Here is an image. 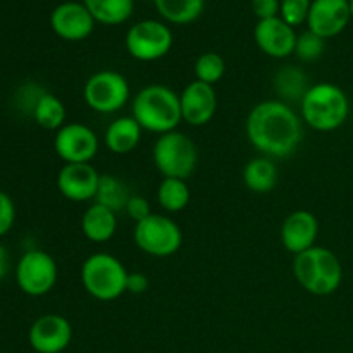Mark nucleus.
<instances>
[{"instance_id": "obj_1", "label": "nucleus", "mask_w": 353, "mask_h": 353, "mask_svg": "<svg viewBox=\"0 0 353 353\" xmlns=\"http://www.w3.org/2000/svg\"><path fill=\"white\" fill-rule=\"evenodd\" d=\"M245 131L250 145L261 155L285 159L302 143L303 121L283 100H264L248 112Z\"/></svg>"}, {"instance_id": "obj_2", "label": "nucleus", "mask_w": 353, "mask_h": 353, "mask_svg": "<svg viewBox=\"0 0 353 353\" xmlns=\"http://www.w3.org/2000/svg\"><path fill=\"white\" fill-rule=\"evenodd\" d=\"M131 116L143 131L165 134L176 131L183 123L179 93L165 85H148L141 88L133 99Z\"/></svg>"}, {"instance_id": "obj_3", "label": "nucleus", "mask_w": 353, "mask_h": 353, "mask_svg": "<svg viewBox=\"0 0 353 353\" xmlns=\"http://www.w3.org/2000/svg\"><path fill=\"white\" fill-rule=\"evenodd\" d=\"M350 114L348 95L333 83H316L309 86L300 100V117L303 124L319 133H331L343 126Z\"/></svg>"}, {"instance_id": "obj_4", "label": "nucleus", "mask_w": 353, "mask_h": 353, "mask_svg": "<svg viewBox=\"0 0 353 353\" xmlns=\"http://www.w3.org/2000/svg\"><path fill=\"white\" fill-rule=\"evenodd\" d=\"M293 274L307 293L327 296L338 292L343 281V265L334 252L324 247H312L293 259Z\"/></svg>"}, {"instance_id": "obj_5", "label": "nucleus", "mask_w": 353, "mask_h": 353, "mask_svg": "<svg viewBox=\"0 0 353 353\" xmlns=\"http://www.w3.org/2000/svg\"><path fill=\"white\" fill-rule=\"evenodd\" d=\"M128 269L112 254L97 252L81 265V285L92 299L99 302H114L126 293Z\"/></svg>"}, {"instance_id": "obj_6", "label": "nucleus", "mask_w": 353, "mask_h": 353, "mask_svg": "<svg viewBox=\"0 0 353 353\" xmlns=\"http://www.w3.org/2000/svg\"><path fill=\"white\" fill-rule=\"evenodd\" d=\"M152 161L164 178L188 179L199 165V148L188 134L176 130L155 140Z\"/></svg>"}, {"instance_id": "obj_7", "label": "nucleus", "mask_w": 353, "mask_h": 353, "mask_svg": "<svg viewBox=\"0 0 353 353\" xmlns=\"http://www.w3.org/2000/svg\"><path fill=\"white\" fill-rule=\"evenodd\" d=\"M133 240L137 247L150 257L165 259L181 248L183 231L174 219L152 212L147 219L134 224Z\"/></svg>"}, {"instance_id": "obj_8", "label": "nucleus", "mask_w": 353, "mask_h": 353, "mask_svg": "<svg viewBox=\"0 0 353 353\" xmlns=\"http://www.w3.org/2000/svg\"><path fill=\"white\" fill-rule=\"evenodd\" d=\"M174 34L161 19H141L134 23L124 37L128 54L140 62H155L171 52Z\"/></svg>"}, {"instance_id": "obj_9", "label": "nucleus", "mask_w": 353, "mask_h": 353, "mask_svg": "<svg viewBox=\"0 0 353 353\" xmlns=\"http://www.w3.org/2000/svg\"><path fill=\"white\" fill-rule=\"evenodd\" d=\"M16 285L24 295L45 296L55 288L59 279V268L55 259L40 248L26 250L19 257L14 271Z\"/></svg>"}, {"instance_id": "obj_10", "label": "nucleus", "mask_w": 353, "mask_h": 353, "mask_svg": "<svg viewBox=\"0 0 353 353\" xmlns=\"http://www.w3.org/2000/svg\"><path fill=\"white\" fill-rule=\"evenodd\" d=\"M131 97V86L126 76L112 69H102L86 79L83 86L85 103L99 114H116Z\"/></svg>"}, {"instance_id": "obj_11", "label": "nucleus", "mask_w": 353, "mask_h": 353, "mask_svg": "<svg viewBox=\"0 0 353 353\" xmlns=\"http://www.w3.org/2000/svg\"><path fill=\"white\" fill-rule=\"evenodd\" d=\"M99 148V137L86 124L65 123L55 131L54 150L64 164H92Z\"/></svg>"}, {"instance_id": "obj_12", "label": "nucleus", "mask_w": 353, "mask_h": 353, "mask_svg": "<svg viewBox=\"0 0 353 353\" xmlns=\"http://www.w3.org/2000/svg\"><path fill=\"white\" fill-rule=\"evenodd\" d=\"M71 341L72 326L61 314H43L28 331V343L37 353H62Z\"/></svg>"}, {"instance_id": "obj_13", "label": "nucleus", "mask_w": 353, "mask_h": 353, "mask_svg": "<svg viewBox=\"0 0 353 353\" xmlns=\"http://www.w3.org/2000/svg\"><path fill=\"white\" fill-rule=\"evenodd\" d=\"M95 19L83 2L68 0L54 7L50 28L61 40L83 41L95 30Z\"/></svg>"}, {"instance_id": "obj_14", "label": "nucleus", "mask_w": 353, "mask_h": 353, "mask_svg": "<svg viewBox=\"0 0 353 353\" xmlns=\"http://www.w3.org/2000/svg\"><path fill=\"white\" fill-rule=\"evenodd\" d=\"M350 21L352 12L348 0H312L305 24L307 30L317 37L330 40L343 33Z\"/></svg>"}, {"instance_id": "obj_15", "label": "nucleus", "mask_w": 353, "mask_h": 353, "mask_svg": "<svg viewBox=\"0 0 353 353\" xmlns=\"http://www.w3.org/2000/svg\"><path fill=\"white\" fill-rule=\"evenodd\" d=\"M299 33L281 17L257 21L254 28L255 45L268 57L286 59L295 54V45Z\"/></svg>"}, {"instance_id": "obj_16", "label": "nucleus", "mask_w": 353, "mask_h": 353, "mask_svg": "<svg viewBox=\"0 0 353 353\" xmlns=\"http://www.w3.org/2000/svg\"><path fill=\"white\" fill-rule=\"evenodd\" d=\"M181 117L190 126L200 128L209 124L217 112L216 88L202 81H190L179 93Z\"/></svg>"}, {"instance_id": "obj_17", "label": "nucleus", "mask_w": 353, "mask_h": 353, "mask_svg": "<svg viewBox=\"0 0 353 353\" xmlns=\"http://www.w3.org/2000/svg\"><path fill=\"white\" fill-rule=\"evenodd\" d=\"M100 172L92 164H64L57 174V190L69 202L95 200Z\"/></svg>"}, {"instance_id": "obj_18", "label": "nucleus", "mask_w": 353, "mask_h": 353, "mask_svg": "<svg viewBox=\"0 0 353 353\" xmlns=\"http://www.w3.org/2000/svg\"><path fill=\"white\" fill-rule=\"evenodd\" d=\"M317 236H319V221L310 210H295L283 221L281 245L290 254L299 255L316 247Z\"/></svg>"}, {"instance_id": "obj_19", "label": "nucleus", "mask_w": 353, "mask_h": 353, "mask_svg": "<svg viewBox=\"0 0 353 353\" xmlns=\"http://www.w3.org/2000/svg\"><path fill=\"white\" fill-rule=\"evenodd\" d=\"M141 134L143 130L133 116H121L107 126L103 133V145L112 154L128 155L137 150L141 141Z\"/></svg>"}, {"instance_id": "obj_20", "label": "nucleus", "mask_w": 353, "mask_h": 353, "mask_svg": "<svg viewBox=\"0 0 353 353\" xmlns=\"http://www.w3.org/2000/svg\"><path fill=\"white\" fill-rule=\"evenodd\" d=\"M117 231V214L100 203L86 207L81 216V233L92 243H107Z\"/></svg>"}, {"instance_id": "obj_21", "label": "nucleus", "mask_w": 353, "mask_h": 353, "mask_svg": "<svg viewBox=\"0 0 353 353\" xmlns=\"http://www.w3.org/2000/svg\"><path fill=\"white\" fill-rule=\"evenodd\" d=\"M279 172L274 161L265 155L250 159L243 168V183L250 192L265 195L271 193L278 185Z\"/></svg>"}, {"instance_id": "obj_22", "label": "nucleus", "mask_w": 353, "mask_h": 353, "mask_svg": "<svg viewBox=\"0 0 353 353\" xmlns=\"http://www.w3.org/2000/svg\"><path fill=\"white\" fill-rule=\"evenodd\" d=\"M152 2L161 19L176 26L195 23L205 9V0H152Z\"/></svg>"}, {"instance_id": "obj_23", "label": "nucleus", "mask_w": 353, "mask_h": 353, "mask_svg": "<svg viewBox=\"0 0 353 353\" xmlns=\"http://www.w3.org/2000/svg\"><path fill=\"white\" fill-rule=\"evenodd\" d=\"M90 10L97 24L119 26L131 19L134 12V0H81Z\"/></svg>"}, {"instance_id": "obj_24", "label": "nucleus", "mask_w": 353, "mask_h": 353, "mask_svg": "<svg viewBox=\"0 0 353 353\" xmlns=\"http://www.w3.org/2000/svg\"><path fill=\"white\" fill-rule=\"evenodd\" d=\"M31 117L43 130L59 131L68 123V109L57 95L43 92L31 110Z\"/></svg>"}, {"instance_id": "obj_25", "label": "nucleus", "mask_w": 353, "mask_h": 353, "mask_svg": "<svg viewBox=\"0 0 353 353\" xmlns=\"http://www.w3.org/2000/svg\"><path fill=\"white\" fill-rule=\"evenodd\" d=\"M190 200H192V192L186 179L164 178L159 183L157 203L165 212H181L188 207Z\"/></svg>"}, {"instance_id": "obj_26", "label": "nucleus", "mask_w": 353, "mask_h": 353, "mask_svg": "<svg viewBox=\"0 0 353 353\" xmlns=\"http://www.w3.org/2000/svg\"><path fill=\"white\" fill-rule=\"evenodd\" d=\"M131 193L130 188L124 181H121L117 176L112 174H102L100 176L99 190H97L95 202L100 205L107 207L112 212H121L126 209V203L130 200Z\"/></svg>"}, {"instance_id": "obj_27", "label": "nucleus", "mask_w": 353, "mask_h": 353, "mask_svg": "<svg viewBox=\"0 0 353 353\" xmlns=\"http://www.w3.org/2000/svg\"><path fill=\"white\" fill-rule=\"evenodd\" d=\"M274 88L283 99L299 100L300 102L309 90V83H307L305 72L300 71L295 65H286L276 74Z\"/></svg>"}, {"instance_id": "obj_28", "label": "nucleus", "mask_w": 353, "mask_h": 353, "mask_svg": "<svg viewBox=\"0 0 353 353\" xmlns=\"http://www.w3.org/2000/svg\"><path fill=\"white\" fill-rule=\"evenodd\" d=\"M195 79L216 86L226 74V62L216 52H203L195 61Z\"/></svg>"}, {"instance_id": "obj_29", "label": "nucleus", "mask_w": 353, "mask_h": 353, "mask_svg": "<svg viewBox=\"0 0 353 353\" xmlns=\"http://www.w3.org/2000/svg\"><path fill=\"white\" fill-rule=\"evenodd\" d=\"M324 48H326V40L321 37H317L312 31L305 30L302 33H299L296 37V45H295V55L303 62H312L317 61L321 55L324 54Z\"/></svg>"}, {"instance_id": "obj_30", "label": "nucleus", "mask_w": 353, "mask_h": 353, "mask_svg": "<svg viewBox=\"0 0 353 353\" xmlns=\"http://www.w3.org/2000/svg\"><path fill=\"white\" fill-rule=\"evenodd\" d=\"M312 0H281L279 7V17L290 26L299 28L307 23Z\"/></svg>"}, {"instance_id": "obj_31", "label": "nucleus", "mask_w": 353, "mask_h": 353, "mask_svg": "<svg viewBox=\"0 0 353 353\" xmlns=\"http://www.w3.org/2000/svg\"><path fill=\"white\" fill-rule=\"evenodd\" d=\"M16 223V205L9 193L0 190V238L10 233Z\"/></svg>"}, {"instance_id": "obj_32", "label": "nucleus", "mask_w": 353, "mask_h": 353, "mask_svg": "<svg viewBox=\"0 0 353 353\" xmlns=\"http://www.w3.org/2000/svg\"><path fill=\"white\" fill-rule=\"evenodd\" d=\"M124 212H126V216L131 217V219L134 221V224H137L140 223V221L147 219L152 214L150 202L141 195H131L130 200H128Z\"/></svg>"}, {"instance_id": "obj_33", "label": "nucleus", "mask_w": 353, "mask_h": 353, "mask_svg": "<svg viewBox=\"0 0 353 353\" xmlns=\"http://www.w3.org/2000/svg\"><path fill=\"white\" fill-rule=\"evenodd\" d=\"M250 7L259 21L271 19L279 16L281 0H250Z\"/></svg>"}, {"instance_id": "obj_34", "label": "nucleus", "mask_w": 353, "mask_h": 353, "mask_svg": "<svg viewBox=\"0 0 353 353\" xmlns=\"http://www.w3.org/2000/svg\"><path fill=\"white\" fill-rule=\"evenodd\" d=\"M150 286V279H148L147 274L143 272H130L128 274L126 281V293H131V295H141L145 293Z\"/></svg>"}, {"instance_id": "obj_35", "label": "nucleus", "mask_w": 353, "mask_h": 353, "mask_svg": "<svg viewBox=\"0 0 353 353\" xmlns=\"http://www.w3.org/2000/svg\"><path fill=\"white\" fill-rule=\"evenodd\" d=\"M7 271H9V254H7L6 247L0 243V279L6 278Z\"/></svg>"}, {"instance_id": "obj_36", "label": "nucleus", "mask_w": 353, "mask_h": 353, "mask_svg": "<svg viewBox=\"0 0 353 353\" xmlns=\"http://www.w3.org/2000/svg\"><path fill=\"white\" fill-rule=\"evenodd\" d=\"M350 2V12H352V19H353V0H348Z\"/></svg>"}]
</instances>
